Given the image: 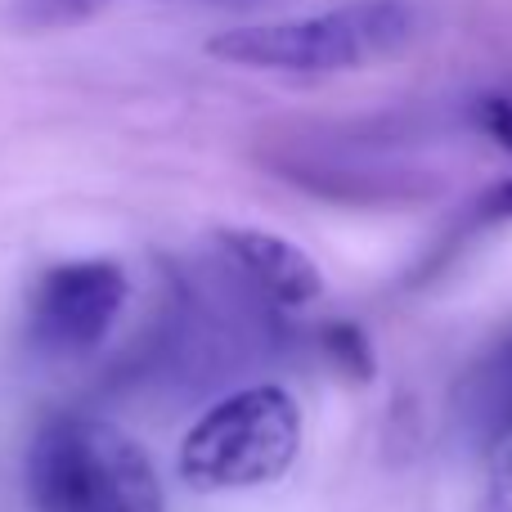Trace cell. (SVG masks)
<instances>
[{"label":"cell","mask_w":512,"mask_h":512,"mask_svg":"<svg viewBox=\"0 0 512 512\" xmlns=\"http://www.w3.org/2000/svg\"><path fill=\"white\" fill-rule=\"evenodd\" d=\"M418 32V9L409 0H351L324 14L248 23L212 36L207 54L234 68L283 72V77H333L355 72L405 50Z\"/></svg>","instance_id":"cell-1"},{"label":"cell","mask_w":512,"mask_h":512,"mask_svg":"<svg viewBox=\"0 0 512 512\" xmlns=\"http://www.w3.org/2000/svg\"><path fill=\"white\" fill-rule=\"evenodd\" d=\"M36 512H162L153 459L108 418L59 414L27 450Z\"/></svg>","instance_id":"cell-2"},{"label":"cell","mask_w":512,"mask_h":512,"mask_svg":"<svg viewBox=\"0 0 512 512\" xmlns=\"http://www.w3.org/2000/svg\"><path fill=\"white\" fill-rule=\"evenodd\" d=\"M301 409L274 382L216 400L180 445V481L194 490L270 486L297 463Z\"/></svg>","instance_id":"cell-3"},{"label":"cell","mask_w":512,"mask_h":512,"mask_svg":"<svg viewBox=\"0 0 512 512\" xmlns=\"http://www.w3.org/2000/svg\"><path fill=\"white\" fill-rule=\"evenodd\" d=\"M126 270L117 261H59L41 270L27 297V342L45 360H77L90 355L126 306Z\"/></svg>","instance_id":"cell-4"},{"label":"cell","mask_w":512,"mask_h":512,"mask_svg":"<svg viewBox=\"0 0 512 512\" xmlns=\"http://www.w3.org/2000/svg\"><path fill=\"white\" fill-rule=\"evenodd\" d=\"M216 248L230 256V265L270 306L301 310L324 292V274L310 261V252H301L297 243L279 239V234H270V230L230 225V230H216Z\"/></svg>","instance_id":"cell-5"},{"label":"cell","mask_w":512,"mask_h":512,"mask_svg":"<svg viewBox=\"0 0 512 512\" xmlns=\"http://www.w3.org/2000/svg\"><path fill=\"white\" fill-rule=\"evenodd\" d=\"M319 351H324V360L333 364L342 378H351V382H369L373 369H378L369 337H364L355 324H346V319L319 328Z\"/></svg>","instance_id":"cell-6"},{"label":"cell","mask_w":512,"mask_h":512,"mask_svg":"<svg viewBox=\"0 0 512 512\" xmlns=\"http://www.w3.org/2000/svg\"><path fill=\"white\" fill-rule=\"evenodd\" d=\"M108 0H18V18L32 27H68L99 14ZM198 5H252V0H198Z\"/></svg>","instance_id":"cell-7"},{"label":"cell","mask_w":512,"mask_h":512,"mask_svg":"<svg viewBox=\"0 0 512 512\" xmlns=\"http://www.w3.org/2000/svg\"><path fill=\"white\" fill-rule=\"evenodd\" d=\"M472 117H477V126L499 144V149L512 153V90H490V95H481L477 108H472Z\"/></svg>","instance_id":"cell-8"},{"label":"cell","mask_w":512,"mask_h":512,"mask_svg":"<svg viewBox=\"0 0 512 512\" xmlns=\"http://www.w3.org/2000/svg\"><path fill=\"white\" fill-rule=\"evenodd\" d=\"M481 512H512V436L490 450V477H486V495H481Z\"/></svg>","instance_id":"cell-9"},{"label":"cell","mask_w":512,"mask_h":512,"mask_svg":"<svg viewBox=\"0 0 512 512\" xmlns=\"http://www.w3.org/2000/svg\"><path fill=\"white\" fill-rule=\"evenodd\" d=\"M477 216L481 221H512V180H499L495 189H486L481 194V203H477Z\"/></svg>","instance_id":"cell-10"}]
</instances>
